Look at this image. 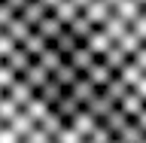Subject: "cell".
Returning a JSON list of instances; mask_svg holds the SVG:
<instances>
[{
  "instance_id": "1",
  "label": "cell",
  "mask_w": 146,
  "mask_h": 143,
  "mask_svg": "<svg viewBox=\"0 0 146 143\" xmlns=\"http://www.w3.org/2000/svg\"><path fill=\"white\" fill-rule=\"evenodd\" d=\"M46 6L146 119V0H46Z\"/></svg>"
},
{
  "instance_id": "2",
  "label": "cell",
  "mask_w": 146,
  "mask_h": 143,
  "mask_svg": "<svg viewBox=\"0 0 146 143\" xmlns=\"http://www.w3.org/2000/svg\"><path fill=\"white\" fill-rule=\"evenodd\" d=\"M0 143H58L36 82L0 34Z\"/></svg>"
}]
</instances>
